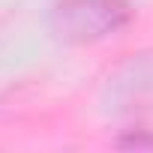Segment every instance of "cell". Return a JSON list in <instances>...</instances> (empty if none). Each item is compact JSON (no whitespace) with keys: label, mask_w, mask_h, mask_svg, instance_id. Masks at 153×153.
Wrapping results in <instances>:
<instances>
[{"label":"cell","mask_w":153,"mask_h":153,"mask_svg":"<svg viewBox=\"0 0 153 153\" xmlns=\"http://www.w3.org/2000/svg\"><path fill=\"white\" fill-rule=\"evenodd\" d=\"M129 21L123 0H60L51 9V27L72 42H93L117 33Z\"/></svg>","instance_id":"1"},{"label":"cell","mask_w":153,"mask_h":153,"mask_svg":"<svg viewBox=\"0 0 153 153\" xmlns=\"http://www.w3.org/2000/svg\"><path fill=\"white\" fill-rule=\"evenodd\" d=\"M120 147H153V138H144V135H132V138H123Z\"/></svg>","instance_id":"2"}]
</instances>
